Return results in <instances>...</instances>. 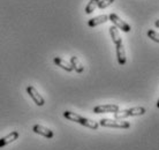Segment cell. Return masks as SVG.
Listing matches in <instances>:
<instances>
[{
    "instance_id": "1",
    "label": "cell",
    "mask_w": 159,
    "mask_h": 150,
    "mask_svg": "<svg viewBox=\"0 0 159 150\" xmlns=\"http://www.w3.org/2000/svg\"><path fill=\"white\" fill-rule=\"evenodd\" d=\"M64 117L66 119H68V120H70V121L77 123V124H80V125H82V126L91 128V129L97 130L98 127H99V125L96 123V121H92L90 119L84 118V117H82V115H76L75 112H72V111H65Z\"/></svg>"
},
{
    "instance_id": "2",
    "label": "cell",
    "mask_w": 159,
    "mask_h": 150,
    "mask_svg": "<svg viewBox=\"0 0 159 150\" xmlns=\"http://www.w3.org/2000/svg\"><path fill=\"white\" fill-rule=\"evenodd\" d=\"M147 112V110L142 106L131 107V109H126L122 111H116L114 113V118L116 120H121V119L128 118V117H136V115H143Z\"/></svg>"
},
{
    "instance_id": "3",
    "label": "cell",
    "mask_w": 159,
    "mask_h": 150,
    "mask_svg": "<svg viewBox=\"0 0 159 150\" xmlns=\"http://www.w3.org/2000/svg\"><path fill=\"white\" fill-rule=\"evenodd\" d=\"M100 126L103 127H111V128H120V129H122V128H129L130 127V124L128 123V121H119V120H112V119H100L99 120V124Z\"/></svg>"
},
{
    "instance_id": "4",
    "label": "cell",
    "mask_w": 159,
    "mask_h": 150,
    "mask_svg": "<svg viewBox=\"0 0 159 150\" xmlns=\"http://www.w3.org/2000/svg\"><path fill=\"white\" fill-rule=\"evenodd\" d=\"M108 21H111L112 23L114 24V27H116L118 29H121L123 32H129L131 30L130 26L127 22L121 20L119 16L116 15V14H114V13H112V14L108 15Z\"/></svg>"
},
{
    "instance_id": "5",
    "label": "cell",
    "mask_w": 159,
    "mask_h": 150,
    "mask_svg": "<svg viewBox=\"0 0 159 150\" xmlns=\"http://www.w3.org/2000/svg\"><path fill=\"white\" fill-rule=\"evenodd\" d=\"M119 111V105L116 104H105V105H98L93 107V113H116Z\"/></svg>"
},
{
    "instance_id": "6",
    "label": "cell",
    "mask_w": 159,
    "mask_h": 150,
    "mask_svg": "<svg viewBox=\"0 0 159 150\" xmlns=\"http://www.w3.org/2000/svg\"><path fill=\"white\" fill-rule=\"evenodd\" d=\"M27 92H28L29 96L32 98V101L35 102L36 105H38V106H43L44 104H45V99L42 97V95L36 90V88L35 87H32V86L27 87Z\"/></svg>"
},
{
    "instance_id": "7",
    "label": "cell",
    "mask_w": 159,
    "mask_h": 150,
    "mask_svg": "<svg viewBox=\"0 0 159 150\" xmlns=\"http://www.w3.org/2000/svg\"><path fill=\"white\" fill-rule=\"evenodd\" d=\"M32 130H34V133L43 135L44 138H52L54 136L53 130H51L50 128H46V127H44V126H40V125H35L34 128H32Z\"/></svg>"
},
{
    "instance_id": "8",
    "label": "cell",
    "mask_w": 159,
    "mask_h": 150,
    "mask_svg": "<svg viewBox=\"0 0 159 150\" xmlns=\"http://www.w3.org/2000/svg\"><path fill=\"white\" fill-rule=\"evenodd\" d=\"M19 136H20L19 132H17V130H13L12 133H9L8 135H6L5 138H0V148H2V147L7 146L9 143L16 141V140L19 138Z\"/></svg>"
},
{
    "instance_id": "9",
    "label": "cell",
    "mask_w": 159,
    "mask_h": 150,
    "mask_svg": "<svg viewBox=\"0 0 159 150\" xmlns=\"http://www.w3.org/2000/svg\"><path fill=\"white\" fill-rule=\"evenodd\" d=\"M116 59H118V63L119 65L123 66V65H126V51H125V48H123V44L122 42L119 44H116Z\"/></svg>"
},
{
    "instance_id": "10",
    "label": "cell",
    "mask_w": 159,
    "mask_h": 150,
    "mask_svg": "<svg viewBox=\"0 0 159 150\" xmlns=\"http://www.w3.org/2000/svg\"><path fill=\"white\" fill-rule=\"evenodd\" d=\"M106 21H108V15H99V16H96L93 19H90L88 21V26L90 28H95L96 26H99L102 23H105Z\"/></svg>"
},
{
    "instance_id": "11",
    "label": "cell",
    "mask_w": 159,
    "mask_h": 150,
    "mask_svg": "<svg viewBox=\"0 0 159 150\" xmlns=\"http://www.w3.org/2000/svg\"><path fill=\"white\" fill-rule=\"evenodd\" d=\"M53 61H54V63H56L57 66L61 67L62 69H65L66 72L74 71V69H73V67H72V65H70V63H68L66 60H64L62 58H60V57H54V58H53Z\"/></svg>"
},
{
    "instance_id": "12",
    "label": "cell",
    "mask_w": 159,
    "mask_h": 150,
    "mask_svg": "<svg viewBox=\"0 0 159 150\" xmlns=\"http://www.w3.org/2000/svg\"><path fill=\"white\" fill-rule=\"evenodd\" d=\"M110 29V35H111V38L113 40V43L116 44H119L122 42V38L120 37V34H119V29L114 26H111V27L108 28Z\"/></svg>"
},
{
    "instance_id": "13",
    "label": "cell",
    "mask_w": 159,
    "mask_h": 150,
    "mask_svg": "<svg viewBox=\"0 0 159 150\" xmlns=\"http://www.w3.org/2000/svg\"><path fill=\"white\" fill-rule=\"evenodd\" d=\"M70 65H72L73 69H75V72H77V73H82V72H83V69H84L83 65L81 63L79 58L75 57V55L70 57Z\"/></svg>"
},
{
    "instance_id": "14",
    "label": "cell",
    "mask_w": 159,
    "mask_h": 150,
    "mask_svg": "<svg viewBox=\"0 0 159 150\" xmlns=\"http://www.w3.org/2000/svg\"><path fill=\"white\" fill-rule=\"evenodd\" d=\"M98 2H99V0H90L89 4L87 5V7H85V13L87 14H91L96 8L98 7Z\"/></svg>"
},
{
    "instance_id": "15",
    "label": "cell",
    "mask_w": 159,
    "mask_h": 150,
    "mask_svg": "<svg viewBox=\"0 0 159 150\" xmlns=\"http://www.w3.org/2000/svg\"><path fill=\"white\" fill-rule=\"evenodd\" d=\"M113 2H114V0H99L98 8H99V9H104V8L108 7L110 5H112Z\"/></svg>"
},
{
    "instance_id": "16",
    "label": "cell",
    "mask_w": 159,
    "mask_h": 150,
    "mask_svg": "<svg viewBox=\"0 0 159 150\" xmlns=\"http://www.w3.org/2000/svg\"><path fill=\"white\" fill-rule=\"evenodd\" d=\"M148 37L151 38V40H153V42H156V43H158L159 42V36L155 30H149V31H148Z\"/></svg>"
},
{
    "instance_id": "17",
    "label": "cell",
    "mask_w": 159,
    "mask_h": 150,
    "mask_svg": "<svg viewBox=\"0 0 159 150\" xmlns=\"http://www.w3.org/2000/svg\"><path fill=\"white\" fill-rule=\"evenodd\" d=\"M155 26H156L157 28H159V20L156 21V22H155Z\"/></svg>"
}]
</instances>
